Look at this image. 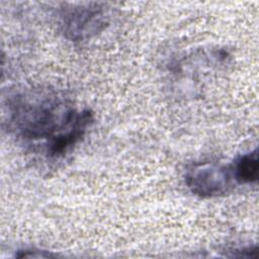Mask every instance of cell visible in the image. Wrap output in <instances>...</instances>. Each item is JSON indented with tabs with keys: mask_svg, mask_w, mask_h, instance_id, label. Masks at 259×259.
Returning <instances> with one entry per match:
<instances>
[{
	"mask_svg": "<svg viewBox=\"0 0 259 259\" xmlns=\"http://www.w3.org/2000/svg\"><path fill=\"white\" fill-rule=\"evenodd\" d=\"M12 127L23 139L44 140L50 157L64 155L78 143L93 114L89 109L77 110L48 94H21L9 105Z\"/></svg>",
	"mask_w": 259,
	"mask_h": 259,
	"instance_id": "obj_1",
	"label": "cell"
},
{
	"mask_svg": "<svg viewBox=\"0 0 259 259\" xmlns=\"http://www.w3.org/2000/svg\"><path fill=\"white\" fill-rule=\"evenodd\" d=\"M231 165L203 161L192 164L185 175L188 189L201 197H215L227 193L233 186Z\"/></svg>",
	"mask_w": 259,
	"mask_h": 259,
	"instance_id": "obj_2",
	"label": "cell"
},
{
	"mask_svg": "<svg viewBox=\"0 0 259 259\" xmlns=\"http://www.w3.org/2000/svg\"><path fill=\"white\" fill-rule=\"evenodd\" d=\"M105 23V10L98 4L72 7L66 9L62 16L63 31L74 40L90 37L100 31Z\"/></svg>",
	"mask_w": 259,
	"mask_h": 259,
	"instance_id": "obj_3",
	"label": "cell"
},
{
	"mask_svg": "<svg viewBox=\"0 0 259 259\" xmlns=\"http://www.w3.org/2000/svg\"><path fill=\"white\" fill-rule=\"evenodd\" d=\"M234 179L241 184L256 182L258 179V159L257 150L242 155L231 165Z\"/></svg>",
	"mask_w": 259,
	"mask_h": 259,
	"instance_id": "obj_4",
	"label": "cell"
}]
</instances>
